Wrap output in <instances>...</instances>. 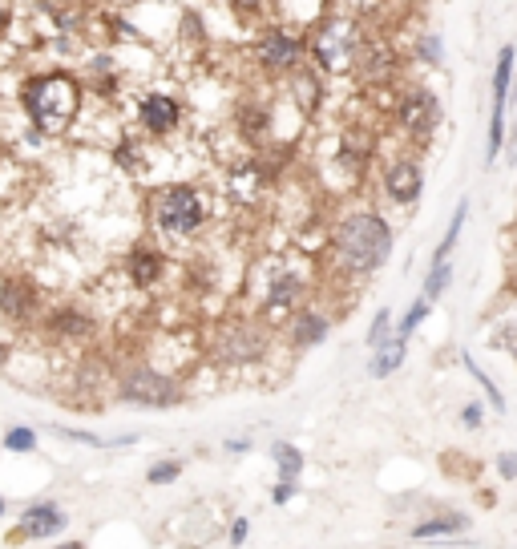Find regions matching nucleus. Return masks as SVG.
Here are the masks:
<instances>
[{"label": "nucleus", "instance_id": "obj_1", "mask_svg": "<svg viewBox=\"0 0 517 549\" xmlns=\"http://www.w3.org/2000/svg\"><path fill=\"white\" fill-rule=\"evenodd\" d=\"M89 89L81 81L77 69L69 65H45V69H29L17 81V105L29 122V134L41 142H57L65 138L81 114H85Z\"/></svg>", "mask_w": 517, "mask_h": 549}, {"label": "nucleus", "instance_id": "obj_2", "mask_svg": "<svg viewBox=\"0 0 517 549\" xmlns=\"http://www.w3.org/2000/svg\"><path fill=\"white\" fill-rule=\"evenodd\" d=\"M332 267L348 279L380 275L396 255V227L376 206H352L332 223Z\"/></svg>", "mask_w": 517, "mask_h": 549}, {"label": "nucleus", "instance_id": "obj_3", "mask_svg": "<svg viewBox=\"0 0 517 549\" xmlns=\"http://www.w3.org/2000/svg\"><path fill=\"white\" fill-rule=\"evenodd\" d=\"M388 93V122L392 134L408 150H429L437 130L445 126V97L425 81V77H400Z\"/></svg>", "mask_w": 517, "mask_h": 549}, {"label": "nucleus", "instance_id": "obj_4", "mask_svg": "<svg viewBox=\"0 0 517 549\" xmlns=\"http://www.w3.org/2000/svg\"><path fill=\"white\" fill-rule=\"evenodd\" d=\"M211 194L198 182H166L150 194V227L166 243H194L211 227Z\"/></svg>", "mask_w": 517, "mask_h": 549}, {"label": "nucleus", "instance_id": "obj_5", "mask_svg": "<svg viewBox=\"0 0 517 549\" xmlns=\"http://www.w3.org/2000/svg\"><path fill=\"white\" fill-rule=\"evenodd\" d=\"M275 327L263 315H231L211 332V348H206V364L223 372H247L263 368L271 360Z\"/></svg>", "mask_w": 517, "mask_h": 549}, {"label": "nucleus", "instance_id": "obj_6", "mask_svg": "<svg viewBox=\"0 0 517 549\" xmlns=\"http://www.w3.org/2000/svg\"><path fill=\"white\" fill-rule=\"evenodd\" d=\"M364 25L360 17L344 13V9H324L307 29V57H312L332 81L336 77H352V61H356V49H360V37H364Z\"/></svg>", "mask_w": 517, "mask_h": 549}, {"label": "nucleus", "instance_id": "obj_7", "mask_svg": "<svg viewBox=\"0 0 517 549\" xmlns=\"http://www.w3.org/2000/svg\"><path fill=\"white\" fill-rule=\"evenodd\" d=\"M251 53V65H255V77L267 81V85H279L295 65L307 61V29L303 25H291V21H275L267 29H259L247 45Z\"/></svg>", "mask_w": 517, "mask_h": 549}, {"label": "nucleus", "instance_id": "obj_8", "mask_svg": "<svg viewBox=\"0 0 517 549\" xmlns=\"http://www.w3.org/2000/svg\"><path fill=\"white\" fill-rule=\"evenodd\" d=\"M114 400L130 404V408H150V412H166L178 408L186 400V384L170 372H162L150 360H134L114 376Z\"/></svg>", "mask_w": 517, "mask_h": 549}, {"label": "nucleus", "instance_id": "obj_9", "mask_svg": "<svg viewBox=\"0 0 517 549\" xmlns=\"http://www.w3.org/2000/svg\"><path fill=\"white\" fill-rule=\"evenodd\" d=\"M307 299V271L299 267V259H267L263 267V283H259V315L271 327H283Z\"/></svg>", "mask_w": 517, "mask_h": 549}, {"label": "nucleus", "instance_id": "obj_10", "mask_svg": "<svg viewBox=\"0 0 517 549\" xmlns=\"http://www.w3.org/2000/svg\"><path fill=\"white\" fill-rule=\"evenodd\" d=\"M404 77V49L384 37L380 29L364 25V37H360V49H356V61H352V81L360 89H392L396 81Z\"/></svg>", "mask_w": 517, "mask_h": 549}, {"label": "nucleus", "instance_id": "obj_11", "mask_svg": "<svg viewBox=\"0 0 517 549\" xmlns=\"http://www.w3.org/2000/svg\"><path fill=\"white\" fill-rule=\"evenodd\" d=\"M190 105L182 93L162 89V85H146L134 93V126L146 142H170L174 134H182Z\"/></svg>", "mask_w": 517, "mask_h": 549}, {"label": "nucleus", "instance_id": "obj_12", "mask_svg": "<svg viewBox=\"0 0 517 549\" xmlns=\"http://www.w3.org/2000/svg\"><path fill=\"white\" fill-rule=\"evenodd\" d=\"M380 190L400 210L417 206L421 194H425V158H421V150H408L404 146L392 158H384V166H380Z\"/></svg>", "mask_w": 517, "mask_h": 549}, {"label": "nucleus", "instance_id": "obj_13", "mask_svg": "<svg viewBox=\"0 0 517 549\" xmlns=\"http://www.w3.org/2000/svg\"><path fill=\"white\" fill-rule=\"evenodd\" d=\"M328 73L307 57L303 65H295L283 81H279V89H283V97L295 105V114L303 118V122H316L320 114H324V101H328Z\"/></svg>", "mask_w": 517, "mask_h": 549}, {"label": "nucleus", "instance_id": "obj_14", "mask_svg": "<svg viewBox=\"0 0 517 549\" xmlns=\"http://www.w3.org/2000/svg\"><path fill=\"white\" fill-rule=\"evenodd\" d=\"M37 327L45 332V340L77 348V344H89L97 336V315L89 307H81V303H49Z\"/></svg>", "mask_w": 517, "mask_h": 549}, {"label": "nucleus", "instance_id": "obj_15", "mask_svg": "<svg viewBox=\"0 0 517 549\" xmlns=\"http://www.w3.org/2000/svg\"><path fill=\"white\" fill-rule=\"evenodd\" d=\"M77 73H81V81H85V89H89L93 101H118L126 93V65H122V57L114 49L85 53L81 65H77Z\"/></svg>", "mask_w": 517, "mask_h": 549}, {"label": "nucleus", "instance_id": "obj_16", "mask_svg": "<svg viewBox=\"0 0 517 549\" xmlns=\"http://www.w3.org/2000/svg\"><path fill=\"white\" fill-rule=\"evenodd\" d=\"M45 291L29 275H5L0 279V319H9L17 327H33L45 315Z\"/></svg>", "mask_w": 517, "mask_h": 549}, {"label": "nucleus", "instance_id": "obj_17", "mask_svg": "<svg viewBox=\"0 0 517 549\" xmlns=\"http://www.w3.org/2000/svg\"><path fill=\"white\" fill-rule=\"evenodd\" d=\"M332 327H336L332 311H324V307H316V303H303V307L283 323V332H287L291 352H312V348L328 344Z\"/></svg>", "mask_w": 517, "mask_h": 549}, {"label": "nucleus", "instance_id": "obj_18", "mask_svg": "<svg viewBox=\"0 0 517 549\" xmlns=\"http://www.w3.org/2000/svg\"><path fill=\"white\" fill-rule=\"evenodd\" d=\"M122 271H126V279H130V287H134V291H154V287L166 279L170 259H166V251H162L158 243L142 239V243H134V247L126 251Z\"/></svg>", "mask_w": 517, "mask_h": 549}, {"label": "nucleus", "instance_id": "obj_19", "mask_svg": "<svg viewBox=\"0 0 517 549\" xmlns=\"http://www.w3.org/2000/svg\"><path fill=\"white\" fill-rule=\"evenodd\" d=\"M65 529H69V517H65V509L57 501H33L21 513V521L9 533V541H49V537H57Z\"/></svg>", "mask_w": 517, "mask_h": 549}, {"label": "nucleus", "instance_id": "obj_20", "mask_svg": "<svg viewBox=\"0 0 517 549\" xmlns=\"http://www.w3.org/2000/svg\"><path fill=\"white\" fill-rule=\"evenodd\" d=\"M283 0H223V9H227V17L243 29V33H259V29H267V25H275V21H287L283 17Z\"/></svg>", "mask_w": 517, "mask_h": 549}, {"label": "nucleus", "instance_id": "obj_21", "mask_svg": "<svg viewBox=\"0 0 517 549\" xmlns=\"http://www.w3.org/2000/svg\"><path fill=\"white\" fill-rule=\"evenodd\" d=\"M408 61L417 65L421 73H441L449 65V49H445V33L425 25L408 37Z\"/></svg>", "mask_w": 517, "mask_h": 549}, {"label": "nucleus", "instance_id": "obj_22", "mask_svg": "<svg viewBox=\"0 0 517 549\" xmlns=\"http://www.w3.org/2000/svg\"><path fill=\"white\" fill-rule=\"evenodd\" d=\"M513 73H517V45L505 41L493 57V77H489V105H509L513 101Z\"/></svg>", "mask_w": 517, "mask_h": 549}, {"label": "nucleus", "instance_id": "obj_23", "mask_svg": "<svg viewBox=\"0 0 517 549\" xmlns=\"http://www.w3.org/2000/svg\"><path fill=\"white\" fill-rule=\"evenodd\" d=\"M404 360H408V340H388V344H380V348H372V360H368V376L372 380H392L400 368H404Z\"/></svg>", "mask_w": 517, "mask_h": 549}, {"label": "nucleus", "instance_id": "obj_24", "mask_svg": "<svg viewBox=\"0 0 517 549\" xmlns=\"http://www.w3.org/2000/svg\"><path fill=\"white\" fill-rule=\"evenodd\" d=\"M469 529V517L465 513H441V517H425L408 529L412 541H433V537H457Z\"/></svg>", "mask_w": 517, "mask_h": 549}, {"label": "nucleus", "instance_id": "obj_25", "mask_svg": "<svg viewBox=\"0 0 517 549\" xmlns=\"http://www.w3.org/2000/svg\"><path fill=\"white\" fill-rule=\"evenodd\" d=\"M465 223H469V198H461V202L453 206L449 227H445V235H441V243H437V251H433V263L453 259V251H457V243H461V235H465Z\"/></svg>", "mask_w": 517, "mask_h": 549}, {"label": "nucleus", "instance_id": "obj_26", "mask_svg": "<svg viewBox=\"0 0 517 549\" xmlns=\"http://www.w3.org/2000/svg\"><path fill=\"white\" fill-rule=\"evenodd\" d=\"M271 461H275L279 481H299V473L307 469V457H303L299 445H291V441H275V445H271Z\"/></svg>", "mask_w": 517, "mask_h": 549}, {"label": "nucleus", "instance_id": "obj_27", "mask_svg": "<svg viewBox=\"0 0 517 549\" xmlns=\"http://www.w3.org/2000/svg\"><path fill=\"white\" fill-rule=\"evenodd\" d=\"M37 445H41V436H37V428H29V424H13V428H5V436H0V449L17 453V457H33Z\"/></svg>", "mask_w": 517, "mask_h": 549}, {"label": "nucleus", "instance_id": "obj_28", "mask_svg": "<svg viewBox=\"0 0 517 549\" xmlns=\"http://www.w3.org/2000/svg\"><path fill=\"white\" fill-rule=\"evenodd\" d=\"M453 275H457V267H453V259H441V263H433L429 267V275H425V299L429 303H441L445 295H449V287H453Z\"/></svg>", "mask_w": 517, "mask_h": 549}, {"label": "nucleus", "instance_id": "obj_29", "mask_svg": "<svg viewBox=\"0 0 517 549\" xmlns=\"http://www.w3.org/2000/svg\"><path fill=\"white\" fill-rule=\"evenodd\" d=\"M433 315V303L421 295V299H412L408 307H404V315L396 319V340H412V336H417V327L425 323Z\"/></svg>", "mask_w": 517, "mask_h": 549}, {"label": "nucleus", "instance_id": "obj_30", "mask_svg": "<svg viewBox=\"0 0 517 549\" xmlns=\"http://www.w3.org/2000/svg\"><path fill=\"white\" fill-rule=\"evenodd\" d=\"M461 364H465V372H469V376L477 380V388L485 392V404H489L493 412H505V396H501V388L493 384V376H489V372H485V368H481V364H477V360H473L469 352L461 356Z\"/></svg>", "mask_w": 517, "mask_h": 549}, {"label": "nucleus", "instance_id": "obj_31", "mask_svg": "<svg viewBox=\"0 0 517 549\" xmlns=\"http://www.w3.org/2000/svg\"><path fill=\"white\" fill-rule=\"evenodd\" d=\"M392 336H396V315H392V307H376L368 332H364V344H368V348H380V344H388Z\"/></svg>", "mask_w": 517, "mask_h": 549}, {"label": "nucleus", "instance_id": "obj_32", "mask_svg": "<svg viewBox=\"0 0 517 549\" xmlns=\"http://www.w3.org/2000/svg\"><path fill=\"white\" fill-rule=\"evenodd\" d=\"M489 348L497 352H509L517 360V315H505L493 323V332H489Z\"/></svg>", "mask_w": 517, "mask_h": 549}, {"label": "nucleus", "instance_id": "obj_33", "mask_svg": "<svg viewBox=\"0 0 517 549\" xmlns=\"http://www.w3.org/2000/svg\"><path fill=\"white\" fill-rule=\"evenodd\" d=\"M178 477H182V461H178V457H166V461H158V465L146 469V485H154V489L174 485Z\"/></svg>", "mask_w": 517, "mask_h": 549}, {"label": "nucleus", "instance_id": "obj_34", "mask_svg": "<svg viewBox=\"0 0 517 549\" xmlns=\"http://www.w3.org/2000/svg\"><path fill=\"white\" fill-rule=\"evenodd\" d=\"M53 432H57V436H65V441H73V445L110 449V441H106V436H97V432H89V428H65V424H53Z\"/></svg>", "mask_w": 517, "mask_h": 549}, {"label": "nucleus", "instance_id": "obj_35", "mask_svg": "<svg viewBox=\"0 0 517 549\" xmlns=\"http://www.w3.org/2000/svg\"><path fill=\"white\" fill-rule=\"evenodd\" d=\"M461 428H469V432L485 428V404H481V400H469V404L461 408Z\"/></svg>", "mask_w": 517, "mask_h": 549}, {"label": "nucleus", "instance_id": "obj_36", "mask_svg": "<svg viewBox=\"0 0 517 549\" xmlns=\"http://www.w3.org/2000/svg\"><path fill=\"white\" fill-rule=\"evenodd\" d=\"M17 25V0H0V41H5Z\"/></svg>", "mask_w": 517, "mask_h": 549}, {"label": "nucleus", "instance_id": "obj_37", "mask_svg": "<svg viewBox=\"0 0 517 549\" xmlns=\"http://www.w3.org/2000/svg\"><path fill=\"white\" fill-rule=\"evenodd\" d=\"M501 162H505V170H517V118L509 122V138H505V150H501Z\"/></svg>", "mask_w": 517, "mask_h": 549}, {"label": "nucleus", "instance_id": "obj_38", "mask_svg": "<svg viewBox=\"0 0 517 549\" xmlns=\"http://www.w3.org/2000/svg\"><path fill=\"white\" fill-rule=\"evenodd\" d=\"M493 469H497L501 481H517V453H501V457L493 461Z\"/></svg>", "mask_w": 517, "mask_h": 549}, {"label": "nucleus", "instance_id": "obj_39", "mask_svg": "<svg viewBox=\"0 0 517 549\" xmlns=\"http://www.w3.org/2000/svg\"><path fill=\"white\" fill-rule=\"evenodd\" d=\"M247 537H251V521H247V517H235V521H231V533H227L231 549H239V545H243Z\"/></svg>", "mask_w": 517, "mask_h": 549}, {"label": "nucleus", "instance_id": "obj_40", "mask_svg": "<svg viewBox=\"0 0 517 549\" xmlns=\"http://www.w3.org/2000/svg\"><path fill=\"white\" fill-rule=\"evenodd\" d=\"M295 493H299V481H279V485L271 489V505H287Z\"/></svg>", "mask_w": 517, "mask_h": 549}, {"label": "nucleus", "instance_id": "obj_41", "mask_svg": "<svg viewBox=\"0 0 517 549\" xmlns=\"http://www.w3.org/2000/svg\"><path fill=\"white\" fill-rule=\"evenodd\" d=\"M223 449H227V453H235V457H247L255 445H251V436H227Z\"/></svg>", "mask_w": 517, "mask_h": 549}, {"label": "nucleus", "instance_id": "obj_42", "mask_svg": "<svg viewBox=\"0 0 517 549\" xmlns=\"http://www.w3.org/2000/svg\"><path fill=\"white\" fill-rule=\"evenodd\" d=\"M53 549H85V541H61V545H53Z\"/></svg>", "mask_w": 517, "mask_h": 549}, {"label": "nucleus", "instance_id": "obj_43", "mask_svg": "<svg viewBox=\"0 0 517 549\" xmlns=\"http://www.w3.org/2000/svg\"><path fill=\"white\" fill-rule=\"evenodd\" d=\"M5 513H9V501H5V493H0V521H5Z\"/></svg>", "mask_w": 517, "mask_h": 549}]
</instances>
